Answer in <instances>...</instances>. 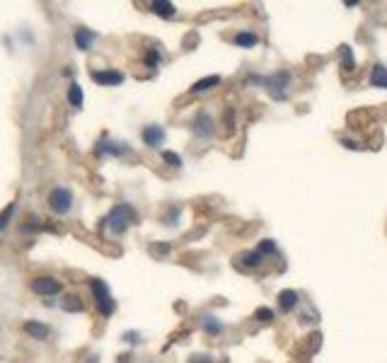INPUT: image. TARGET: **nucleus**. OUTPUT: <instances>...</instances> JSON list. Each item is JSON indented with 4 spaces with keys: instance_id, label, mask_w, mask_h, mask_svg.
Instances as JSON below:
<instances>
[{
    "instance_id": "6ab92c4d",
    "label": "nucleus",
    "mask_w": 387,
    "mask_h": 363,
    "mask_svg": "<svg viewBox=\"0 0 387 363\" xmlns=\"http://www.w3.org/2000/svg\"><path fill=\"white\" fill-rule=\"evenodd\" d=\"M240 259H242V264H244V266H252V269H254V266L262 264V259H264V257H262V254H259V252L254 250V252H244L242 257H240Z\"/></svg>"
},
{
    "instance_id": "5701e85b",
    "label": "nucleus",
    "mask_w": 387,
    "mask_h": 363,
    "mask_svg": "<svg viewBox=\"0 0 387 363\" xmlns=\"http://www.w3.org/2000/svg\"><path fill=\"white\" fill-rule=\"evenodd\" d=\"M68 303L66 305H63V310H68V312H80V310H82V303H80V298H66Z\"/></svg>"
},
{
    "instance_id": "4468645a",
    "label": "nucleus",
    "mask_w": 387,
    "mask_h": 363,
    "mask_svg": "<svg viewBox=\"0 0 387 363\" xmlns=\"http://www.w3.org/2000/svg\"><path fill=\"white\" fill-rule=\"evenodd\" d=\"M216 85H221V75H208V77H203V80H199V83H194L191 85V92H206V90L216 88Z\"/></svg>"
},
{
    "instance_id": "7ed1b4c3",
    "label": "nucleus",
    "mask_w": 387,
    "mask_h": 363,
    "mask_svg": "<svg viewBox=\"0 0 387 363\" xmlns=\"http://www.w3.org/2000/svg\"><path fill=\"white\" fill-rule=\"evenodd\" d=\"M49 204H51V209L56 213H61V216H66L70 206H73V194H70V189L66 187H54L51 189V194H49Z\"/></svg>"
},
{
    "instance_id": "f8f14e48",
    "label": "nucleus",
    "mask_w": 387,
    "mask_h": 363,
    "mask_svg": "<svg viewBox=\"0 0 387 363\" xmlns=\"http://www.w3.org/2000/svg\"><path fill=\"white\" fill-rule=\"evenodd\" d=\"M370 85L380 90H387V68L385 66H373V73H370Z\"/></svg>"
},
{
    "instance_id": "f3484780",
    "label": "nucleus",
    "mask_w": 387,
    "mask_h": 363,
    "mask_svg": "<svg viewBox=\"0 0 387 363\" xmlns=\"http://www.w3.org/2000/svg\"><path fill=\"white\" fill-rule=\"evenodd\" d=\"M15 209H17L15 204H8L5 209L0 211V235L5 232V228H8V225H10V220H12V213H15Z\"/></svg>"
},
{
    "instance_id": "6e6552de",
    "label": "nucleus",
    "mask_w": 387,
    "mask_h": 363,
    "mask_svg": "<svg viewBox=\"0 0 387 363\" xmlns=\"http://www.w3.org/2000/svg\"><path fill=\"white\" fill-rule=\"evenodd\" d=\"M194 133L196 136H210L213 133V119H210L206 111H201L196 121H194Z\"/></svg>"
},
{
    "instance_id": "4be33fe9",
    "label": "nucleus",
    "mask_w": 387,
    "mask_h": 363,
    "mask_svg": "<svg viewBox=\"0 0 387 363\" xmlns=\"http://www.w3.org/2000/svg\"><path fill=\"white\" fill-rule=\"evenodd\" d=\"M256 252L262 254V257H264V254H274V252H276V242H274V240H262V245H259V250H256Z\"/></svg>"
},
{
    "instance_id": "cd10ccee",
    "label": "nucleus",
    "mask_w": 387,
    "mask_h": 363,
    "mask_svg": "<svg viewBox=\"0 0 387 363\" xmlns=\"http://www.w3.org/2000/svg\"><path fill=\"white\" fill-rule=\"evenodd\" d=\"M90 363H97V358H95V356H92V358H90Z\"/></svg>"
},
{
    "instance_id": "0eeeda50",
    "label": "nucleus",
    "mask_w": 387,
    "mask_h": 363,
    "mask_svg": "<svg viewBox=\"0 0 387 363\" xmlns=\"http://www.w3.org/2000/svg\"><path fill=\"white\" fill-rule=\"evenodd\" d=\"M143 141H145V145H150V148H160L162 141H165V129L157 126V124L145 126L143 129Z\"/></svg>"
},
{
    "instance_id": "f257e3e1",
    "label": "nucleus",
    "mask_w": 387,
    "mask_h": 363,
    "mask_svg": "<svg viewBox=\"0 0 387 363\" xmlns=\"http://www.w3.org/2000/svg\"><path fill=\"white\" fill-rule=\"evenodd\" d=\"M133 220H136L133 206H128V204H116V206L109 211V216H107V225H109V232L123 235V232L128 230V225H131Z\"/></svg>"
},
{
    "instance_id": "1a4fd4ad",
    "label": "nucleus",
    "mask_w": 387,
    "mask_h": 363,
    "mask_svg": "<svg viewBox=\"0 0 387 363\" xmlns=\"http://www.w3.org/2000/svg\"><path fill=\"white\" fill-rule=\"evenodd\" d=\"M24 332H27L32 339H46V337H49V327H46L44 322H36V319H29V322L24 325Z\"/></svg>"
},
{
    "instance_id": "a878e982",
    "label": "nucleus",
    "mask_w": 387,
    "mask_h": 363,
    "mask_svg": "<svg viewBox=\"0 0 387 363\" xmlns=\"http://www.w3.org/2000/svg\"><path fill=\"white\" fill-rule=\"evenodd\" d=\"M189 363H213V361H210L208 356H194V358H191Z\"/></svg>"
},
{
    "instance_id": "39448f33",
    "label": "nucleus",
    "mask_w": 387,
    "mask_h": 363,
    "mask_svg": "<svg viewBox=\"0 0 387 363\" xmlns=\"http://www.w3.org/2000/svg\"><path fill=\"white\" fill-rule=\"evenodd\" d=\"M61 281H56L51 276H39V278H34L32 281V291L36 296H56V293H61Z\"/></svg>"
},
{
    "instance_id": "393cba45",
    "label": "nucleus",
    "mask_w": 387,
    "mask_h": 363,
    "mask_svg": "<svg viewBox=\"0 0 387 363\" xmlns=\"http://www.w3.org/2000/svg\"><path fill=\"white\" fill-rule=\"evenodd\" d=\"M145 63H148V68H155V66H157V54H155V51H153V54H150V56H148V58H145Z\"/></svg>"
},
{
    "instance_id": "2eb2a0df",
    "label": "nucleus",
    "mask_w": 387,
    "mask_h": 363,
    "mask_svg": "<svg viewBox=\"0 0 387 363\" xmlns=\"http://www.w3.org/2000/svg\"><path fill=\"white\" fill-rule=\"evenodd\" d=\"M237 46H242V49H252V46H256V34H252V32H237L235 34V39H232Z\"/></svg>"
},
{
    "instance_id": "f03ea898",
    "label": "nucleus",
    "mask_w": 387,
    "mask_h": 363,
    "mask_svg": "<svg viewBox=\"0 0 387 363\" xmlns=\"http://www.w3.org/2000/svg\"><path fill=\"white\" fill-rule=\"evenodd\" d=\"M90 291L95 293V300H97V308H100V312L104 315V317H109L111 312H114V300H111L109 296V286L102 281V278H90Z\"/></svg>"
},
{
    "instance_id": "a211bd4d",
    "label": "nucleus",
    "mask_w": 387,
    "mask_h": 363,
    "mask_svg": "<svg viewBox=\"0 0 387 363\" xmlns=\"http://www.w3.org/2000/svg\"><path fill=\"white\" fill-rule=\"evenodd\" d=\"M341 66L346 68V70H354L356 68V58H354L351 46H341Z\"/></svg>"
},
{
    "instance_id": "b1692460",
    "label": "nucleus",
    "mask_w": 387,
    "mask_h": 363,
    "mask_svg": "<svg viewBox=\"0 0 387 363\" xmlns=\"http://www.w3.org/2000/svg\"><path fill=\"white\" fill-rule=\"evenodd\" d=\"M162 160L169 163L172 167H182V157H179L177 153H172V150H165V153H162Z\"/></svg>"
},
{
    "instance_id": "dca6fc26",
    "label": "nucleus",
    "mask_w": 387,
    "mask_h": 363,
    "mask_svg": "<svg viewBox=\"0 0 387 363\" xmlns=\"http://www.w3.org/2000/svg\"><path fill=\"white\" fill-rule=\"evenodd\" d=\"M68 102H70V107H75V109L82 107V88H80L77 83H73L70 90H68Z\"/></svg>"
},
{
    "instance_id": "412c9836",
    "label": "nucleus",
    "mask_w": 387,
    "mask_h": 363,
    "mask_svg": "<svg viewBox=\"0 0 387 363\" xmlns=\"http://www.w3.org/2000/svg\"><path fill=\"white\" fill-rule=\"evenodd\" d=\"M254 319H259V322H271V319H274V310H269V308H256V310H254Z\"/></svg>"
},
{
    "instance_id": "bb28decb",
    "label": "nucleus",
    "mask_w": 387,
    "mask_h": 363,
    "mask_svg": "<svg viewBox=\"0 0 387 363\" xmlns=\"http://www.w3.org/2000/svg\"><path fill=\"white\" fill-rule=\"evenodd\" d=\"M341 143H343V145H346V148H358V145H356V143H354V141H341Z\"/></svg>"
},
{
    "instance_id": "9d476101",
    "label": "nucleus",
    "mask_w": 387,
    "mask_h": 363,
    "mask_svg": "<svg viewBox=\"0 0 387 363\" xmlns=\"http://www.w3.org/2000/svg\"><path fill=\"white\" fill-rule=\"evenodd\" d=\"M150 10H153L155 15H160V17H175L177 8H175V3H165V0H153V3H150Z\"/></svg>"
},
{
    "instance_id": "ddd939ff",
    "label": "nucleus",
    "mask_w": 387,
    "mask_h": 363,
    "mask_svg": "<svg viewBox=\"0 0 387 363\" xmlns=\"http://www.w3.org/2000/svg\"><path fill=\"white\" fill-rule=\"evenodd\" d=\"M95 36H97V34L90 32V29H75V46L80 51H88L90 44L95 42Z\"/></svg>"
},
{
    "instance_id": "423d86ee",
    "label": "nucleus",
    "mask_w": 387,
    "mask_h": 363,
    "mask_svg": "<svg viewBox=\"0 0 387 363\" xmlns=\"http://www.w3.org/2000/svg\"><path fill=\"white\" fill-rule=\"evenodd\" d=\"M92 80L102 88H116L123 83V73H119V70H95Z\"/></svg>"
},
{
    "instance_id": "9b49d317",
    "label": "nucleus",
    "mask_w": 387,
    "mask_h": 363,
    "mask_svg": "<svg viewBox=\"0 0 387 363\" xmlns=\"http://www.w3.org/2000/svg\"><path fill=\"white\" fill-rule=\"evenodd\" d=\"M278 305H281V310H293L298 305V291H290V288L281 291L278 293Z\"/></svg>"
},
{
    "instance_id": "20e7f679",
    "label": "nucleus",
    "mask_w": 387,
    "mask_h": 363,
    "mask_svg": "<svg viewBox=\"0 0 387 363\" xmlns=\"http://www.w3.org/2000/svg\"><path fill=\"white\" fill-rule=\"evenodd\" d=\"M288 83H290V73H286V70H278V73H274L271 77H266V80H264L266 90L271 92V97H276V99L286 97Z\"/></svg>"
},
{
    "instance_id": "aec40b11",
    "label": "nucleus",
    "mask_w": 387,
    "mask_h": 363,
    "mask_svg": "<svg viewBox=\"0 0 387 363\" xmlns=\"http://www.w3.org/2000/svg\"><path fill=\"white\" fill-rule=\"evenodd\" d=\"M203 330L208 332V334H218V332L223 330V325L216 317H206L203 319Z\"/></svg>"
}]
</instances>
